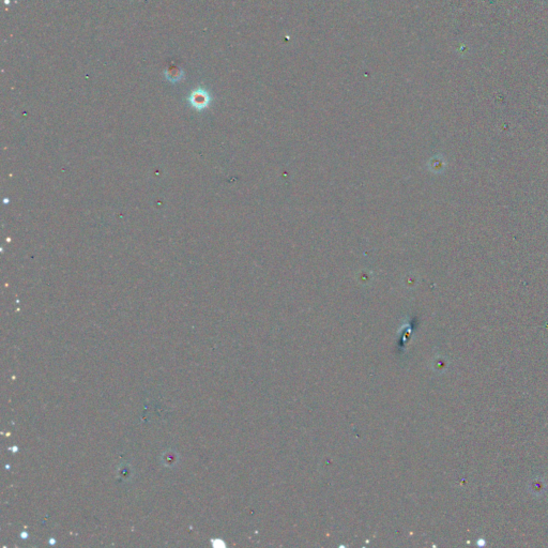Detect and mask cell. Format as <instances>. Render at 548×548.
Masks as SVG:
<instances>
[{
    "label": "cell",
    "mask_w": 548,
    "mask_h": 548,
    "mask_svg": "<svg viewBox=\"0 0 548 548\" xmlns=\"http://www.w3.org/2000/svg\"><path fill=\"white\" fill-rule=\"evenodd\" d=\"M188 100H190L191 105L198 111L204 110L210 103V97H209L208 92L204 89H197L193 91Z\"/></svg>",
    "instance_id": "cell-1"
},
{
    "label": "cell",
    "mask_w": 548,
    "mask_h": 548,
    "mask_svg": "<svg viewBox=\"0 0 548 548\" xmlns=\"http://www.w3.org/2000/svg\"><path fill=\"white\" fill-rule=\"evenodd\" d=\"M166 76L169 80H172V82H177V80L181 78L182 73H181V70L178 69V67H172V69L167 70Z\"/></svg>",
    "instance_id": "cell-2"
}]
</instances>
